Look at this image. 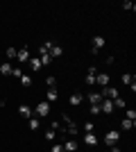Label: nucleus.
Here are the masks:
<instances>
[{
  "mask_svg": "<svg viewBox=\"0 0 136 152\" xmlns=\"http://www.w3.org/2000/svg\"><path fill=\"white\" fill-rule=\"evenodd\" d=\"M100 95L107 98V100H116V98H120V89L113 86V84H109V86H102V89H100Z\"/></svg>",
  "mask_w": 136,
  "mask_h": 152,
  "instance_id": "obj_1",
  "label": "nucleus"
},
{
  "mask_svg": "<svg viewBox=\"0 0 136 152\" xmlns=\"http://www.w3.org/2000/svg\"><path fill=\"white\" fill-rule=\"evenodd\" d=\"M52 107H50V102H45V100H39L36 102V107H34V114L41 116V118H45V116H50Z\"/></svg>",
  "mask_w": 136,
  "mask_h": 152,
  "instance_id": "obj_2",
  "label": "nucleus"
},
{
  "mask_svg": "<svg viewBox=\"0 0 136 152\" xmlns=\"http://www.w3.org/2000/svg\"><path fill=\"white\" fill-rule=\"evenodd\" d=\"M118 141H120V134H118L116 129H111V132L104 134V145L113 148V145H118Z\"/></svg>",
  "mask_w": 136,
  "mask_h": 152,
  "instance_id": "obj_3",
  "label": "nucleus"
},
{
  "mask_svg": "<svg viewBox=\"0 0 136 152\" xmlns=\"http://www.w3.org/2000/svg\"><path fill=\"white\" fill-rule=\"evenodd\" d=\"M100 114H104V116L113 114V100H107V98H104V100L100 102Z\"/></svg>",
  "mask_w": 136,
  "mask_h": 152,
  "instance_id": "obj_4",
  "label": "nucleus"
},
{
  "mask_svg": "<svg viewBox=\"0 0 136 152\" xmlns=\"http://www.w3.org/2000/svg\"><path fill=\"white\" fill-rule=\"evenodd\" d=\"M109 82H111V77L107 75V73H97L95 75V84L102 89V86H109Z\"/></svg>",
  "mask_w": 136,
  "mask_h": 152,
  "instance_id": "obj_5",
  "label": "nucleus"
},
{
  "mask_svg": "<svg viewBox=\"0 0 136 152\" xmlns=\"http://www.w3.org/2000/svg\"><path fill=\"white\" fill-rule=\"evenodd\" d=\"M18 114L23 116L25 121H30V118H32V116H34V109L30 107V104H20V107H18Z\"/></svg>",
  "mask_w": 136,
  "mask_h": 152,
  "instance_id": "obj_6",
  "label": "nucleus"
},
{
  "mask_svg": "<svg viewBox=\"0 0 136 152\" xmlns=\"http://www.w3.org/2000/svg\"><path fill=\"white\" fill-rule=\"evenodd\" d=\"M30 57H32V55H30V50H27L25 45L16 52V61H23V64H25V61H30Z\"/></svg>",
  "mask_w": 136,
  "mask_h": 152,
  "instance_id": "obj_7",
  "label": "nucleus"
},
{
  "mask_svg": "<svg viewBox=\"0 0 136 152\" xmlns=\"http://www.w3.org/2000/svg\"><path fill=\"white\" fill-rule=\"evenodd\" d=\"M86 100H89V104H100V102H102L104 98L100 95V91H91V93L86 95Z\"/></svg>",
  "mask_w": 136,
  "mask_h": 152,
  "instance_id": "obj_8",
  "label": "nucleus"
},
{
  "mask_svg": "<svg viewBox=\"0 0 136 152\" xmlns=\"http://www.w3.org/2000/svg\"><path fill=\"white\" fill-rule=\"evenodd\" d=\"M95 75H97V70H95V66H91V68L86 70V77H84V82L89 84V86H93V84H95Z\"/></svg>",
  "mask_w": 136,
  "mask_h": 152,
  "instance_id": "obj_9",
  "label": "nucleus"
},
{
  "mask_svg": "<svg viewBox=\"0 0 136 152\" xmlns=\"http://www.w3.org/2000/svg\"><path fill=\"white\" fill-rule=\"evenodd\" d=\"M120 82H123L125 86H132V91H136V82H134V75H129V73H123V77H120Z\"/></svg>",
  "mask_w": 136,
  "mask_h": 152,
  "instance_id": "obj_10",
  "label": "nucleus"
},
{
  "mask_svg": "<svg viewBox=\"0 0 136 152\" xmlns=\"http://www.w3.org/2000/svg\"><path fill=\"white\" fill-rule=\"evenodd\" d=\"M61 145H64V152H77V141L75 139H66Z\"/></svg>",
  "mask_w": 136,
  "mask_h": 152,
  "instance_id": "obj_11",
  "label": "nucleus"
},
{
  "mask_svg": "<svg viewBox=\"0 0 136 152\" xmlns=\"http://www.w3.org/2000/svg\"><path fill=\"white\" fill-rule=\"evenodd\" d=\"M57 100H59V91L57 89H48L45 91V102L52 104V102H57Z\"/></svg>",
  "mask_w": 136,
  "mask_h": 152,
  "instance_id": "obj_12",
  "label": "nucleus"
},
{
  "mask_svg": "<svg viewBox=\"0 0 136 152\" xmlns=\"http://www.w3.org/2000/svg\"><path fill=\"white\" fill-rule=\"evenodd\" d=\"M82 100H84V95H82V93H73L71 98H68V104H71V107H79Z\"/></svg>",
  "mask_w": 136,
  "mask_h": 152,
  "instance_id": "obj_13",
  "label": "nucleus"
},
{
  "mask_svg": "<svg viewBox=\"0 0 136 152\" xmlns=\"http://www.w3.org/2000/svg\"><path fill=\"white\" fill-rule=\"evenodd\" d=\"M104 45H107L104 37H93V52H97L100 48H104Z\"/></svg>",
  "mask_w": 136,
  "mask_h": 152,
  "instance_id": "obj_14",
  "label": "nucleus"
},
{
  "mask_svg": "<svg viewBox=\"0 0 136 152\" xmlns=\"http://www.w3.org/2000/svg\"><path fill=\"white\" fill-rule=\"evenodd\" d=\"M30 70H34V73H36V70H41V59L39 57H30Z\"/></svg>",
  "mask_w": 136,
  "mask_h": 152,
  "instance_id": "obj_15",
  "label": "nucleus"
},
{
  "mask_svg": "<svg viewBox=\"0 0 136 152\" xmlns=\"http://www.w3.org/2000/svg\"><path fill=\"white\" fill-rule=\"evenodd\" d=\"M12 68H14V66H12V61H5V64H2V66H0V75H12Z\"/></svg>",
  "mask_w": 136,
  "mask_h": 152,
  "instance_id": "obj_16",
  "label": "nucleus"
},
{
  "mask_svg": "<svg viewBox=\"0 0 136 152\" xmlns=\"http://www.w3.org/2000/svg\"><path fill=\"white\" fill-rule=\"evenodd\" d=\"M27 127H30L32 132H36V129H39V127H41V121H39V118H34V116H32V118L27 121Z\"/></svg>",
  "mask_w": 136,
  "mask_h": 152,
  "instance_id": "obj_17",
  "label": "nucleus"
},
{
  "mask_svg": "<svg viewBox=\"0 0 136 152\" xmlns=\"http://www.w3.org/2000/svg\"><path fill=\"white\" fill-rule=\"evenodd\" d=\"M84 143L86 145H97V136L95 134H84Z\"/></svg>",
  "mask_w": 136,
  "mask_h": 152,
  "instance_id": "obj_18",
  "label": "nucleus"
},
{
  "mask_svg": "<svg viewBox=\"0 0 136 152\" xmlns=\"http://www.w3.org/2000/svg\"><path fill=\"white\" fill-rule=\"evenodd\" d=\"M134 125H136V123H134V121H129V118H123V123H120V127H123L125 132H129V129H134Z\"/></svg>",
  "mask_w": 136,
  "mask_h": 152,
  "instance_id": "obj_19",
  "label": "nucleus"
},
{
  "mask_svg": "<svg viewBox=\"0 0 136 152\" xmlns=\"http://www.w3.org/2000/svg\"><path fill=\"white\" fill-rule=\"evenodd\" d=\"M113 109H127V102H125V98H116V100H113Z\"/></svg>",
  "mask_w": 136,
  "mask_h": 152,
  "instance_id": "obj_20",
  "label": "nucleus"
},
{
  "mask_svg": "<svg viewBox=\"0 0 136 152\" xmlns=\"http://www.w3.org/2000/svg\"><path fill=\"white\" fill-rule=\"evenodd\" d=\"M82 127H84V132H86V134H93V132H95V123H91V121H86Z\"/></svg>",
  "mask_w": 136,
  "mask_h": 152,
  "instance_id": "obj_21",
  "label": "nucleus"
},
{
  "mask_svg": "<svg viewBox=\"0 0 136 152\" xmlns=\"http://www.w3.org/2000/svg\"><path fill=\"white\" fill-rule=\"evenodd\" d=\"M45 84H48V89H57V77H55V75L45 77Z\"/></svg>",
  "mask_w": 136,
  "mask_h": 152,
  "instance_id": "obj_22",
  "label": "nucleus"
},
{
  "mask_svg": "<svg viewBox=\"0 0 136 152\" xmlns=\"http://www.w3.org/2000/svg\"><path fill=\"white\" fill-rule=\"evenodd\" d=\"M39 59H41V66H48V64L52 61V57L48 55V52H43V55H39Z\"/></svg>",
  "mask_w": 136,
  "mask_h": 152,
  "instance_id": "obj_23",
  "label": "nucleus"
},
{
  "mask_svg": "<svg viewBox=\"0 0 136 152\" xmlns=\"http://www.w3.org/2000/svg\"><path fill=\"white\" fill-rule=\"evenodd\" d=\"M20 84H23V86H32V77L23 73V75H20Z\"/></svg>",
  "mask_w": 136,
  "mask_h": 152,
  "instance_id": "obj_24",
  "label": "nucleus"
},
{
  "mask_svg": "<svg viewBox=\"0 0 136 152\" xmlns=\"http://www.w3.org/2000/svg\"><path fill=\"white\" fill-rule=\"evenodd\" d=\"M43 136H45V141H55L57 139V132H55V129H45Z\"/></svg>",
  "mask_w": 136,
  "mask_h": 152,
  "instance_id": "obj_25",
  "label": "nucleus"
},
{
  "mask_svg": "<svg viewBox=\"0 0 136 152\" xmlns=\"http://www.w3.org/2000/svg\"><path fill=\"white\" fill-rule=\"evenodd\" d=\"M123 9H125V12H136V5H134V2H129V0H125Z\"/></svg>",
  "mask_w": 136,
  "mask_h": 152,
  "instance_id": "obj_26",
  "label": "nucleus"
},
{
  "mask_svg": "<svg viewBox=\"0 0 136 152\" xmlns=\"http://www.w3.org/2000/svg\"><path fill=\"white\" fill-rule=\"evenodd\" d=\"M125 118H129V121L136 123V109H125Z\"/></svg>",
  "mask_w": 136,
  "mask_h": 152,
  "instance_id": "obj_27",
  "label": "nucleus"
},
{
  "mask_svg": "<svg viewBox=\"0 0 136 152\" xmlns=\"http://www.w3.org/2000/svg\"><path fill=\"white\" fill-rule=\"evenodd\" d=\"M16 48H14V45H9V48H7V59H16Z\"/></svg>",
  "mask_w": 136,
  "mask_h": 152,
  "instance_id": "obj_28",
  "label": "nucleus"
},
{
  "mask_svg": "<svg viewBox=\"0 0 136 152\" xmlns=\"http://www.w3.org/2000/svg\"><path fill=\"white\" fill-rule=\"evenodd\" d=\"M89 114L91 116H97V114H100V104H91V107H89Z\"/></svg>",
  "mask_w": 136,
  "mask_h": 152,
  "instance_id": "obj_29",
  "label": "nucleus"
},
{
  "mask_svg": "<svg viewBox=\"0 0 136 152\" xmlns=\"http://www.w3.org/2000/svg\"><path fill=\"white\" fill-rule=\"evenodd\" d=\"M50 152H64V145H61V143H52Z\"/></svg>",
  "mask_w": 136,
  "mask_h": 152,
  "instance_id": "obj_30",
  "label": "nucleus"
},
{
  "mask_svg": "<svg viewBox=\"0 0 136 152\" xmlns=\"http://www.w3.org/2000/svg\"><path fill=\"white\" fill-rule=\"evenodd\" d=\"M12 75H14V77H18V80H20V75H23V70H20V68H16V66H14V68H12Z\"/></svg>",
  "mask_w": 136,
  "mask_h": 152,
  "instance_id": "obj_31",
  "label": "nucleus"
},
{
  "mask_svg": "<svg viewBox=\"0 0 136 152\" xmlns=\"http://www.w3.org/2000/svg\"><path fill=\"white\" fill-rule=\"evenodd\" d=\"M109 150H111V152H123V150H120V148H118V145H113V148H109Z\"/></svg>",
  "mask_w": 136,
  "mask_h": 152,
  "instance_id": "obj_32",
  "label": "nucleus"
},
{
  "mask_svg": "<svg viewBox=\"0 0 136 152\" xmlns=\"http://www.w3.org/2000/svg\"><path fill=\"white\" fill-rule=\"evenodd\" d=\"M2 107H5V100H0V109H2Z\"/></svg>",
  "mask_w": 136,
  "mask_h": 152,
  "instance_id": "obj_33",
  "label": "nucleus"
}]
</instances>
